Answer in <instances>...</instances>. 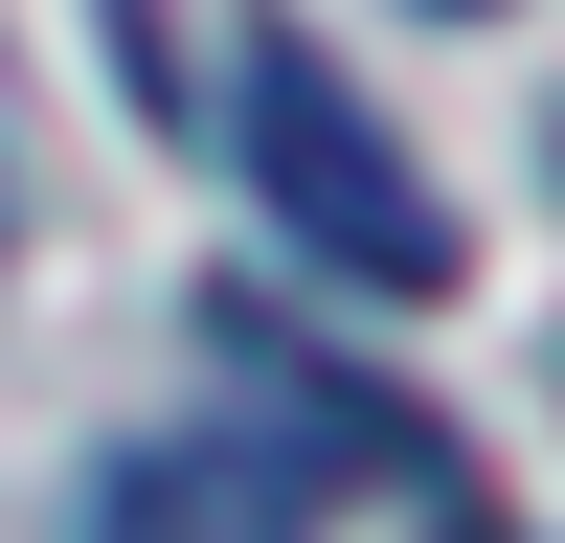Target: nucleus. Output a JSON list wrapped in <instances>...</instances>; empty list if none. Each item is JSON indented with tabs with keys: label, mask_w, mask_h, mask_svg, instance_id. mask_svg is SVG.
Returning a JSON list of instances; mask_svg holds the SVG:
<instances>
[{
	"label": "nucleus",
	"mask_w": 565,
	"mask_h": 543,
	"mask_svg": "<svg viewBox=\"0 0 565 543\" xmlns=\"http://www.w3.org/2000/svg\"><path fill=\"white\" fill-rule=\"evenodd\" d=\"M430 23H498V0H430Z\"/></svg>",
	"instance_id": "3"
},
{
	"label": "nucleus",
	"mask_w": 565,
	"mask_h": 543,
	"mask_svg": "<svg viewBox=\"0 0 565 543\" xmlns=\"http://www.w3.org/2000/svg\"><path fill=\"white\" fill-rule=\"evenodd\" d=\"M317 498L271 476L249 430H159V453H114V476H90V543H295Z\"/></svg>",
	"instance_id": "2"
},
{
	"label": "nucleus",
	"mask_w": 565,
	"mask_h": 543,
	"mask_svg": "<svg viewBox=\"0 0 565 543\" xmlns=\"http://www.w3.org/2000/svg\"><path fill=\"white\" fill-rule=\"evenodd\" d=\"M226 159H249V204L295 226L340 295H452V204L407 181V136L362 114V68H340V45L226 23Z\"/></svg>",
	"instance_id": "1"
}]
</instances>
